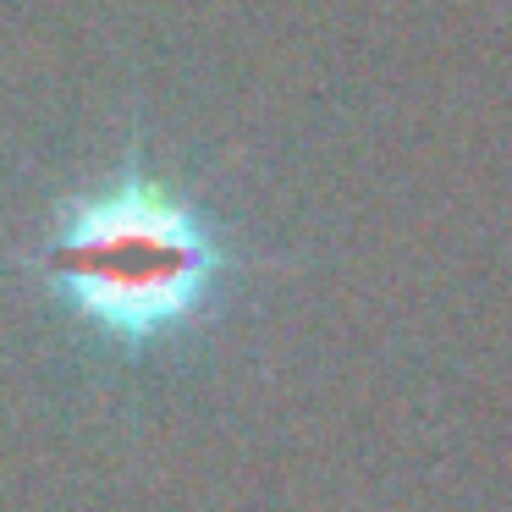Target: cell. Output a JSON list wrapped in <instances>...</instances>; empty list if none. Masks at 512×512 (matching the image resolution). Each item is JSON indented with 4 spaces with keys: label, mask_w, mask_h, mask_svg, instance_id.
<instances>
[{
    "label": "cell",
    "mask_w": 512,
    "mask_h": 512,
    "mask_svg": "<svg viewBox=\"0 0 512 512\" xmlns=\"http://www.w3.org/2000/svg\"><path fill=\"white\" fill-rule=\"evenodd\" d=\"M28 265L105 347L149 353L215 314L232 276V248L188 204V193L127 155L111 188L61 204L45 248Z\"/></svg>",
    "instance_id": "cell-1"
}]
</instances>
